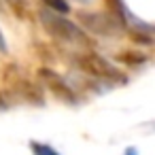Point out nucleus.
<instances>
[{
  "mask_svg": "<svg viewBox=\"0 0 155 155\" xmlns=\"http://www.w3.org/2000/svg\"><path fill=\"white\" fill-rule=\"evenodd\" d=\"M41 24H43V28L49 36H53L62 43H77V45L87 43V34L77 24L64 19L55 11H41Z\"/></svg>",
  "mask_w": 155,
  "mask_h": 155,
  "instance_id": "f257e3e1",
  "label": "nucleus"
},
{
  "mask_svg": "<svg viewBox=\"0 0 155 155\" xmlns=\"http://www.w3.org/2000/svg\"><path fill=\"white\" fill-rule=\"evenodd\" d=\"M77 62H79V66H81V70L87 72V74H91V77L106 79V81H115V83L123 81V72H121L117 66H113L108 60H104L102 55H98V53L79 55Z\"/></svg>",
  "mask_w": 155,
  "mask_h": 155,
  "instance_id": "f03ea898",
  "label": "nucleus"
},
{
  "mask_svg": "<svg viewBox=\"0 0 155 155\" xmlns=\"http://www.w3.org/2000/svg\"><path fill=\"white\" fill-rule=\"evenodd\" d=\"M81 17V21L85 24V28H89L91 32H96V34H106V36H110V34H115L117 32V24L113 21V19H108V17H104V15H94V13H81L79 15Z\"/></svg>",
  "mask_w": 155,
  "mask_h": 155,
  "instance_id": "7ed1b4c3",
  "label": "nucleus"
},
{
  "mask_svg": "<svg viewBox=\"0 0 155 155\" xmlns=\"http://www.w3.org/2000/svg\"><path fill=\"white\" fill-rule=\"evenodd\" d=\"M41 74H43V79L49 83V87L60 96V98H64L66 102H72L74 98H72V94H70V89L66 87V83L55 74V72H51V70H41Z\"/></svg>",
  "mask_w": 155,
  "mask_h": 155,
  "instance_id": "20e7f679",
  "label": "nucleus"
},
{
  "mask_svg": "<svg viewBox=\"0 0 155 155\" xmlns=\"http://www.w3.org/2000/svg\"><path fill=\"white\" fill-rule=\"evenodd\" d=\"M30 151H32L34 155H60L53 147H49V144H45V142H36V140L30 142Z\"/></svg>",
  "mask_w": 155,
  "mask_h": 155,
  "instance_id": "39448f33",
  "label": "nucleus"
},
{
  "mask_svg": "<svg viewBox=\"0 0 155 155\" xmlns=\"http://www.w3.org/2000/svg\"><path fill=\"white\" fill-rule=\"evenodd\" d=\"M43 2L51 9V11H55V13H68V5H66V0H43Z\"/></svg>",
  "mask_w": 155,
  "mask_h": 155,
  "instance_id": "423d86ee",
  "label": "nucleus"
},
{
  "mask_svg": "<svg viewBox=\"0 0 155 155\" xmlns=\"http://www.w3.org/2000/svg\"><path fill=\"white\" fill-rule=\"evenodd\" d=\"M125 155H136V149H127V151H125Z\"/></svg>",
  "mask_w": 155,
  "mask_h": 155,
  "instance_id": "0eeeda50",
  "label": "nucleus"
},
{
  "mask_svg": "<svg viewBox=\"0 0 155 155\" xmlns=\"http://www.w3.org/2000/svg\"><path fill=\"white\" fill-rule=\"evenodd\" d=\"M0 108H5V100H2V96H0Z\"/></svg>",
  "mask_w": 155,
  "mask_h": 155,
  "instance_id": "6e6552de",
  "label": "nucleus"
},
{
  "mask_svg": "<svg viewBox=\"0 0 155 155\" xmlns=\"http://www.w3.org/2000/svg\"><path fill=\"white\" fill-rule=\"evenodd\" d=\"M0 49H5V41L2 38H0Z\"/></svg>",
  "mask_w": 155,
  "mask_h": 155,
  "instance_id": "1a4fd4ad",
  "label": "nucleus"
}]
</instances>
